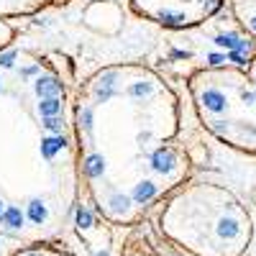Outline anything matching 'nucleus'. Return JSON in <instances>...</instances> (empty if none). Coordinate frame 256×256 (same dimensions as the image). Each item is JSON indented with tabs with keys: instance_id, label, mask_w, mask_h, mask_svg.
I'll return each instance as SVG.
<instances>
[{
	"instance_id": "c85d7f7f",
	"label": "nucleus",
	"mask_w": 256,
	"mask_h": 256,
	"mask_svg": "<svg viewBox=\"0 0 256 256\" xmlns=\"http://www.w3.org/2000/svg\"><path fill=\"white\" fill-rule=\"evenodd\" d=\"M95 256H108V251H98Z\"/></svg>"
},
{
	"instance_id": "20e7f679",
	"label": "nucleus",
	"mask_w": 256,
	"mask_h": 256,
	"mask_svg": "<svg viewBox=\"0 0 256 256\" xmlns=\"http://www.w3.org/2000/svg\"><path fill=\"white\" fill-rule=\"evenodd\" d=\"M24 220H26L24 210L16 208V205H6L3 216H0V226H6L8 230H20L24 228Z\"/></svg>"
},
{
	"instance_id": "5701e85b",
	"label": "nucleus",
	"mask_w": 256,
	"mask_h": 256,
	"mask_svg": "<svg viewBox=\"0 0 256 256\" xmlns=\"http://www.w3.org/2000/svg\"><path fill=\"white\" fill-rule=\"evenodd\" d=\"M38 72V64H31V67H24L20 70V77H34Z\"/></svg>"
},
{
	"instance_id": "a878e982",
	"label": "nucleus",
	"mask_w": 256,
	"mask_h": 256,
	"mask_svg": "<svg viewBox=\"0 0 256 256\" xmlns=\"http://www.w3.org/2000/svg\"><path fill=\"white\" fill-rule=\"evenodd\" d=\"M172 56H177V59H182V56H190V52H172Z\"/></svg>"
},
{
	"instance_id": "f257e3e1",
	"label": "nucleus",
	"mask_w": 256,
	"mask_h": 256,
	"mask_svg": "<svg viewBox=\"0 0 256 256\" xmlns=\"http://www.w3.org/2000/svg\"><path fill=\"white\" fill-rule=\"evenodd\" d=\"M34 90H36L38 100H44V98H62L64 95V84L54 74H41L34 82Z\"/></svg>"
},
{
	"instance_id": "dca6fc26",
	"label": "nucleus",
	"mask_w": 256,
	"mask_h": 256,
	"mask_svg": "<svg viewBox=\"0 0 256 256\" xmlns=\"http://www.w3.org/2000/svg\"><path fill=\"white\" fill-rule=\"evenodd\" d=\"M128 205H131V198H128V195H113V198H110V208H113V212H126Z\"/></svg>"
},
{
	"instance_id": "4468645a",
	"label": "nucleus",
	"mask_w": 256,
	"mask_h": 256,
	"mask_svg": "<svg viewBox=\"0 0 256 256\" xmlns=\"http://www.w3.org/2000/svg\"><path fill=\"white\" fill-rule=\"evenodd\" d=\"M74 220H77V226L80 228H92V223H95V218H92V212L84 208V205H80L77 208V212H74Z\"/></svg>"
},
{
	"instance_id": "423d86ee",
	"label": "nucleus",
	"mask_w": 256,
	"mask_h": 256,
	"mask_svg": "<svg viewBox=\"0 0 256 256\" xmlns=\"http://www.w3.org/2000/svg\"><path fill=\"white\" fill-rule=\"evenodd\" d=\"M216 44L223 46V49H228V52H248L251 49V44H248V41H244L238 34H218L216 36Z\"/></svg>"
},
{
	"instance_id": "bb28decb",
	"label": "nucleus",
	"mask_w": 256,
	"mask_h": 256,
	"mask_svg": "<svg viewBox=\"0 0 256 256\" xmlns=\"http://www.w3.org/2000/svg\"><path fill=\"white\" fill-rule=\"evenodd\" d=\"M251 31H256V16L251 18Z\"/></svg>"
},
{
	"instance_id": "4be33fe9",
	"label": "nucleus",
	"mask_w": 256,
	"mask_h": 256,
	"mask_svg": "<svg viewBox=\"0 0 256 256\" xmlns=\"http://www.w3.org/2000/svg\"><path fill=\"white\" fill-rule=\"evenodd\" d=\"M223 62H226L223 54H210V56H208V64H210V67H220Z\"/></svg>"
},
{
	"instance_id": "c756f323",
	"label": "nucleus",
	"mask_w": 256,
	"mask_h": 256,
	"mask_svg": "<svg viewBox=\"0 0 256 256\" xmlns=\"http://www.w3.org/2000/svg\"><path fill=\"white\" fill-rule=\"evenodd\" d=\"M24 256H38V254H34V251H31V254H24Z\"/></svg>"
},
{
	"instance_id": "cd10ccee",
	"label": "nucleus",
	"mask_w": 256,
	"mask_h": 256,
	"mask_svg": "<svg viewBox=\"0 0 256 256\" xmlns=\"http://www.w3.org/2000/svg\"><path fill=\"white\" fill-rule=\"evenodd\" d=\"M3 210H6V202H3V200H0V216H3Z\"/></svg>"
},
{
	"instance_id": "7ed1b4c3",
	"label": "nucleus",
	"mask_w": 256,
	"mask_h": 256,
	"mask_svg": "<svg viewBox=\"0 0 256 256\" xmlns=\"http://www.w3.org/2000/svg\"><path fill=\"white\" fill-rule=\"evenodd\" d=\"M70 141H67V136L64 134H59V136H46V138H41V156H44L46 162H52L64 146H67Z\"/></svg>"
},
{
	"instance_id": "6e6552de",
	"label": "nucleus",
	"mask_w": 256,
	"mask_h": 256,
	"mask_svg": "<svg viewBox=\"0 0 256 256\" xmlns=\"http://www.w3.org/2000/svg\"><path fill=\"white\" fill-rule=\"evenodd\" d=\"M82 169H84V174H88L90 180L102 177V174H105V156H102V154H90L88 159H84Z\"/></svg>"
},
{
	"instance_id": "9d476101",
	"label": "nucleus",
	"mask_w": 256,
	"mask_h": 256,
	"mask_svg": "<svg viewBox=\"0 0 256 256\" xmlns=\"http://www.w3.org/2000/svg\"><path fill=\"white\" fill-rule=\"evenodd\" d=\"M38 116H62V98H44L38 102Z\"/></svg>"
},
{
	"instance_id": "0eeeda50",
	"label": "nucleus",
	"mask_w": 256,
	"mask_h": 256,
	"mask_svg": "<svg viewBox=\"0 0 256 256\" xmlns=\"http://www.w3.org/2000/svg\"><path fill=\"white\" fill-rule=\"evenodd\" d=\"M154 198H156V184L148 182V180L138 182V184L134 187V192H131V200H136L138 205H146L148 200H154Z\"/></svg>"
},
{
	"instance_id": "f03ea898",
	"label": "nucleus",
	"mask_w": 256,
	"mask_h": 256,
	"mask_svg": "<svg viewBox=\"0 0 256 256\" xmlns=\"http://www.w3.org/2000/svg\"><path fill=\"white\" fill-rule=\"evenodd\" d=\"M174 162H177L174 152H172V148H166V146L156 148V152L152 154V166H154V172H159V174H169V172H172Z\"/></svg>"
},
{
	"instance_id": "1a4fd4ad",
	"label": "nucleus",
	"mask_w": 256,
	"mask_h": 256,
	"mask_svg": "<svg viewBox=\"0 0 256 256\" xmlns=\"http://www.w3.org/2000/svg\"><path fill=\"white\" fill-rule=\"evenodd\" d=\"M24 216L31 220V223H36V226H41L46 220V216H49V210H46V205H44V200H38V198H34L31 202H28V208H26V212Z\"/></svg>"
},
{
	"instance_id": "6ab92c4d",
	"label": "nucleus",
	"mask_w": 256,
	"mask_h": 256,
	"mask_svg": "<svg viewBox=\"0 0 256 256\" xmlns=\"http://www.w3.org/2000/svg\"><path fill=\"white\" fill-rule=\"evenodd\" d=\"M80 126L84 128V131H90V128H92V108H82L80 110Z\"/></svg>"
},
{
	"instance_id": "412c9836",
	"label": "nucleus",
	"mask_w": 256,
	"mask_h": 256,
	"mask_svg": "<svg viewBox=\"0 0 256 256\" xmlns=\"http://www.w3.org/2000/svg\"><path fill=\"white\" fill-rule=\"evenodd\" d=\"M228 59L233 62V64H238V67H246V56H244V52H228Z\"/></svg>"
},
{
	"instance_id": "39448f33",
	"label": "nucleus",
	"mask_w": 256,
	"mask_h": 256,
	"mask_svg": "<svg viewBox=\"0 0 256 256\" xmlns=\"http://www.w3.org/2000/svg\"><path fill=\"white\" fill-rule=\"evenodd\" d=\"M200 100H202L205 108L212 110V113H226V108H228V100H226V95L220 90H205L200 95Z\"/></svg>"
},
{
	"instance_id": "9b49d317",
	"label": "nucleus",
	"mask_w": 256,
	"mask_h": 256,
	"mask_svg": "<svg viewBox=\"0 0 256 256\" xmlns=\"http://www.w3.org/2000/svg\"><path fill=\"white\" fill-rule=\"evenodd\" d=\"M238 233H241L238 220H233V218H223V220L218 223V236H220V238H236Z\"/></svg>"
},
{
	"instance_id": "f8f14e48",
	"label": "nucleus",
	"mask_w": 256,
	"mask_h": 256,
	"mask_svg": "<svg viewBox=\"0 0 256 256\" xmlns=\"http://www.w3.org/2000/svg\"><path fill=\"white\" fill-rule=\"evenodd\" d=\"M41 126H44L52 136L64 134V118L62 116H46V118H41Z\"/></svg>"
},
{
	"instance_id": "b1692460",
	"label": "nucleus",
	"mask_w": 256,
	"mask_h": 256,
	"mask_svg": "<svg viewBox=\"0 0 256 256\" xmlns=\"http://www.w3.org/2000/svg\"><path fill=\"white\" fill-rule=\"evenodd\" d=\"M218 8H220V0H210V6H208V13L218 10Z\"/></svg>"
},
{
	"instance_id": "aec40b11",
	"label": "nucleus",
	"mask_w": 256,
	"mask_h": 256,
	"mask_svg": "<svg viewBox=\"0 0 256 256\" xmlns=\"http://www.w3.org/2000/svg\"><path fill=\"white\" fill-rule=\"evenodd\" d=\"M113 95H118V90H116V88H98V90H95V98H98V102L110 100Z\"/></svg>"
},
{
	"instance_id": "2eb2a0df",
	"label": "nucleus",
	"mask_w": 256,
	"mask_h": 256,
	"mask_svg": "<svg viewBox=\"0 0 256 256\" xmlns=\"http://www.w3.org/2000/svg\"><path fill=\"white\" fill-rule=\"evenodd\" d=\"M148 92H152V82H134V84H128V95H131V98H146Z\"/></svg>"
},
{
	"instance_id": "a211bd4d",
	"label": "nucleus",
	"mask_w": 256,
	"mask_h": 256,
	"mask_svg": "<svg viewBox=\"0 0 256 256\" xmlns=\"http://www.w3.org/2000/svg\"><path fill=\"white\" fill-rule=\"evenodd\" d=\"M16 56H18V52H16V49H8V52H3V54H0V67L10 70L13 64H16Z\"/></svg>"
},
{
	"instance_id": "ddd939ff",
	"label": "nucleus",
	"mask_w": 256,
	"mask_h": 256,
	"mask_svg": "<svg viewBox=\"0 0 256 256\" xmlns=\"http://www.w3.org/2000/svg\"><path fill=\"white\" fill-rule=\"evenodd\" d=\"M159 20L164 26H184V16L182 13H174V10H159Z\"/></svg>"
},
{
	"instance_id": "f3484780",
	"label": "nucleus",
	"mask_w": 256,
	"mask_h": 256,
	"mask_svg": "<svg viewBox=\"0 0 256 256\" xmlns=\"http://www.w3.org/2000/svg\"><path fill=\"white\" fill-rule=\"evenodd\" d=\"M116 80H118V72L110 70V72H102L98 77V88H116Z\"/></svg>"
},
{
	"instance_id": "393cba45",
	"label": "nucleus",
	"mask_w": 256,
	"mask_h": 256,
	"mask_svg": "<svg viewBox=\"0 0 256 256\" xmlns=\"http://www.w3.org/2000/svg\"><path fill=\"white\" fill-rule=\"evenodd\" d=\"M244 100L251 105V102H256V92H244Z\"/></svg>"
}]
</instances>
